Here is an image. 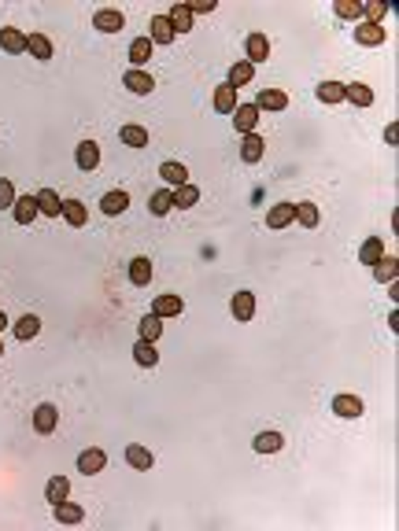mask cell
<instances>
[{
    "label": "cell",
    "mask_w": 399,
    "mask_h": 531,
    "mask_svg": "<svg viewBox=\"0 0 399 531\" xmlns=\"http://www.w3.org/2000/svg\"><path fill=\"white\" fill-rule=\"evenodd\" d=\"M122 26H126V15L115 8H100L93 15V30H100V33H122Z\"/></svg>",
    "instance_id": "6da1fadb"
},
{
    "label": "cell",
    "mask_w": 399,
    "mask_h": 531,
    "mask_svg": "<svg viewBox=\"0 0 399 531\" xmlns=\"http://www.w3.org/2000/svg\"><path fill=\"white\" fill-rule=\"evenodd\" d=\"M333 413L344 417V421H355V417H363V413H366V406H363V398H358V395H337V398H333Z\"/></svg>",
    "instance_id": "7a4b0ae2"
},
{
    "label": "cell",
    "mask_w": 399,
    "mask_h": 531,
    "mask_svg": "<svg viewBox=\"0 0 399 531\" xmlns=\"http://www.w3.org/2000/svg\"><path fill=\"white\" fill-rule=\"evenodd\" d=\"M384 37H389L384 26H377V22H355V41H358V45L377 48V45H384Z\"/></svg>",
    "instance_id": "3957f363"
},
{
    "label": "cell",
    "mask_w": 399,
    "mask_h": 531,
    "mask_svg": "<svg viewBox=\"0 0 399 531\" xmlns=\"http://www.w3.org/2000/svg\"><path fill=\"white\" fill-rule=\"evenodd\" d=\"M233 126H237V133H255V126H259V107H255V103H237Z\"/></svg>",
    "instance_id": "277c9868"
},
{
    "label": "cell",
    "mask_w": 399,
    "mask_h": 531,
    "mask_svg": "<svg viewBox=\"0 0 399 531\" xmlns=\"http://www.w3.org/2000/svg\"><path fill=\"white\" fill-rule=\"evenodd\" d=\"M296 222V203H274L266 211V229H285Z\"/></svg>",
    "instance_id": "5b68a950"
},
{
    "label": "cell",
    "mask_w": 399,
    "mask_h": 531,
    "mask_svg": "<svg viewBox=\"0 0 399 531\" xmlns=\"http://www.w3.org/2000/svg\"><path fill=\"white\" fill-rule=\"evenodd\" d=\"M56 424H59V410H56L52 403H41V406L34 410V428L41 432V435L56 432Z\"/></svg>",
    "instance_id": "8992f818"
},
{
    "label": "cell",
    "mask_w": 399,
    "mask_h": 531,
    "mask_svg": "<svg viewBox=\"0 0 399 531\" xmlns=\"http://www.w3.org/2000/svg\"><path fill=\"white\" fill-rule=\"evenodd\" d=\"M104 465H108V454H104L100 447H93V450H82V454H78V472H85V476L104 472Z\"/></svg>",
    "instance_id": "52a82bcc"
},
{
    "label": "cell",
    "mask_w": 399,
    "mask_h": 531,
    "mask_svg": "<svg viewBox=\"0 0 399 531\" xmlns=\"http://www.w3.org/2000/svg\"><path fill=\"white\" fill-rule=\"evenodd\" d=\"M255 107H259V114H263V111H285V107H289V96L281 93V89H259Z\"/></svg>",
    "instance_id": "ba28073f"
},
{
    "label": "cell",
    "mask_w": 399,
    "mask_h": 531,
    "mask_svg": "<svg viewBox=\"0 0 399 531\" xmlns=\"http://www.w3.org/2000/svg\"><path fill=\"white\" fill-rule=\"evenodd\" d=\"M174 26H171V19H166V15H156V19H152L148 22V41L152 45H171L174 41Z\"/></svg>",
    "instance_id": "9c48e42d"
},
{
    "label": "cell",
    "mask_w": 399,
    "mask_h": 531,
    "mask_svg": "<svg viewBox=\"0 0 399 531\" xmlns=\"http://www.w3.org/2000/svg\"><path fill=\"white\" fill-rule=\"evenodd\" d=\"M122 85L130 89L133 96H148L152 89H156V82H152V74L148 70H126V77H122Z\"/></svg>",
    "instance_id": "30bf717a"
},
{
    "label": "cell",
    "mask_w": 399,
    "mask_h": 531,
    "mask_svg": "<svg viewBox=\"0 0 399 531\" xmlns=\"http://www.w3.org/2000/svg\"><path fill=\"white\" fill-rule=\"evenodd\" d=\"M244 52H248V63H252V67H255V63H266V59H270L266 33H252L248 41H244Z\"/></svg>",
    "instance_id": "8fae6325"
},
{
    "label": "cell",
    "mask_w": 399,
    "mask_h": 531,
    "mask_svg": "<svg viewBox=\"0 0 399 531\" xmlns=\"http://www.w3.org/2000/svg\"><path fill=\"white\" fill-rule=\"evenodd\" d=\"M185 310L182 295H156V303H152V314L156 317H177Z\"/></svg>",
    "instance_id": "7c38bea8"
},
{
    "label": "cell",
    "mask_w": 399,
    "mask_h": 531,
    "mask_svg": "<svg viewBox=\"0 0 399 531\" xmlns=\"http://www.w3.org/2000/svg\"><path fill=\"white\" fill-rule=\"evenodd\" d=\"M263 151H266V140L259 133H244V140H240V159L244 163H259Z\"/></svg>",
    "instance_id": "4fadbf2b"
},
{
    "label": "cell",
    "mask_w": 399,
    "mask_h": 531,
    "mask_svg": "<svg viewBox=\"0 0 399 531\" xmlns=\"http://www.w3.org/2000/svg\"><path fill=\"white\" fill-rule=\"evenodd\" d=\"M11 214H15L19 225H30L34 218L41 214V211H37V196H19L15 203H11Z\"/></svg>",
    "instance_id": "5bb4252c"
},
{
    "label": "cell",
    "mask_w": 399,
    "mask_h": 531,
    "mask_svg": "<svg viewBox=\"0 0 399 531\" xmlns=\"http://www.w3.org/2000/svg\"><path fill=\"white\" fill-rule=\"evenodd\" d=\"M0 48L11 52V56H19V52H27V33L15 30V26H4L0 30Z\"/></svg>",
    "instance_id": "9a60e30c"
},
{
    "label": "cell",
    "mask_w": 399,
    "mask_h": 531,
    "mask_svg": "<svg viewBox=\"0 0 399 531\" xmlns=\"http://www.w3.org/2000/svg\"><path fill=\"white\" fill-rule=\"evenodd\" d=\"M252 77H255V67L248 59H237L233 67H229V77H226V85H233V89H244V85H252Z\"/></svg>",
    "instance_id": "2e32d148"
},
{
    "label": "cell",
    "mask_w": 399,
    "mask_h": 531,
    "mask_svg": "<svg viewBox=\"0 0 399 531\" xmlns=\"http://www.w3.org/2000/svg\"><path fill=\"white\" fill-rule=\"evenodd\" d=\"M215 111H218V114H233V111H237V89H233V85L222 82V85L215 89Z\"/></svg>",
    "instance_id": "e0dca14e"
},
{
    "label": "cell",
    "mask_w": 399,
    "mask_h": 531,
    "mask_svg": "<svg viewBox=\"0 0 399 531\" xmlns=\"http://www.w3.org/2000/svg\"><path fill=\"white\" fill-rule=\"evenodd\" d=\"M126 207H130V192H122V188H115V192H108L104 200H100V211H104L108 218H115V214H122Z\"/></svg>",
    "instance_id": "ac0fdd59"
},
{
    "label": "cell",
    "mask_w": 399,
    "mask_h": 531,
    "mask_svg": "<svg viewBox=\"0 0 399 531\" xmlns=\"http://www.w3.org/2000/svg\"><path fill=\"white\" fill-rule=\"evenodd\" d=\"M229 310H233L237 321H252L255 317V295L252 292H237L233 303H229Z\"/></svg>",
    "instance_id": "d6986e66"
},
{
    "label": "cell",
    "mask_w": 399,
    "mask_h": 531,
    "mask_svg": "<svg viewBox=\"0 0 399 531\" xmlns=\"http://www.w3.org/2000/svg\"><path fill=\"white\" fill-rule=\"evenodd\" d=\"M126 461H130L133 469H140V472H148L152 465H156L152 450H148V447H140V443H130V447H126Z\"/></svg>",
    "instance_id": "ffe728a7"
},
{
    "label": "cell",
    "mask_w": 399,
    "mask_h": 531,
    "mask_svg": "<svg viewBox=\"0 0 399 531\" xmlns=\"http://www.w3.org/2000/svg\"><path fill=\"white\" fill-rule=\"evenodd\" d=\"M344 100H351L355 107H373V89L363 82H351V85H344Z\"/></svg>",
    "instance_id": "44dd1931"
},
{
    "label": "cell",
    "mask_w": 399,
    "mask_h": 531,
    "mask_svg": "<svg viewBox=\"0 0 399 531\" xmlns=\"http://www.w3.org/2000/svg\"><path fill=\"white\" fill-rule=\"evenodd\" d=\"M78 166L85 174L100 166V144H96V140H82V144H78Z\"/></svg>",
    "instance_id": "7402d4cb"
},
{
    "label": "cell",
    "mask_w": 399,
    "mask_h": 531,
    "mask_svg": "<svg viewBox=\"0 0 399 531\" xmlns=\"http://www.w3.org/2000/svg\"><path fill=\"white\" fill-rule=\"evenodd\" d=\"M159 177H163L171 188H182V185H189V170H185L182 163H163V166H159Z\"/></svg>",
    "instance_id": "603a6c76"
},
{
    "label": "cell",
    "mask_w": 399,
    "mask_h": 531,
    "mask_svg": "<svg viewBox=\"0 0 399 531\" xmlns=\"http://www.w3.org/2000/svg\"><path fill=\"white\" fill-rule=\"evenodd\" d=\"M67 495H71V480H67V476H52V480L45 484V498L52 502V506L67 502Z\"/></svg>",
    "instance_id": "cb8c5ba5"
},
{
    "label": "cell",
    "mask_w": 399,
    "mask_h": 531,
    "mask_svg": "<svg viewBox=\"0 0 399 531\" xmlns=\"http://www.w3.org/2000/svg\"><path fill=\"white\" fill-rule=\"evenodd\" d=\"M63 218H67V225L82 229V225L89 222V211H85L82 200H63Z\"/></svg>",
    "instance_id": "d4e9b609"
},
{
    "label": "cell",
    "mask_w": 399,
    "mask_h": 531,
    "mask_svg": "<svg viewBox=\"0 0 399 531\" xmlns=\"http://www.w3.org/2000/svg\"><path fill=\"white\" fill-rule=\"evenodd\" d=\"M27 52H30L34 59L48 63V59H52V41H48L45 33H30V37H27Z\"/></svg>",
    "instance_id": "484cf974"
},
{
    "label": "cell",
    "mask_w": 399,
    "mask_h": 531,
    "mask_svg": "<svg viewBox=\"0 0 399 531\" xmlns=\"http://www.w3.org/2000/svg\"><path fill=\"white\" fill-rule=\"evenodd\" d=\"M252 447L259 450V454H277V450L285 447V435H281V432H259Z\"/></svg>",
    "instance_id": "4316f807"
},
{
    "label": "cell",
    "mask_w": 399,
    "mask_h": 531,
    "mask_svg": "<svg viewBox=\"0 0 399 531\" xmlns=\"http://www.w3.org/2000/svg\"><path fill=\"white\" fill-rule=\"evenodd\" d=\"M148 59H152V41H148V37H133V41H130V63H133V70H140Z\"/></svg>",
    "instance_id": "83f0119b"
},
{
    "label": "cell",
    "mask_w": 399,
    "mask_h": 531,
    "mask_svg": "<svg viewBox=\"0 0 399 531\" xmlns=\"http://www.w3.org/2000/svg\"><path fill=\"white\" fill-rule=\"evenodd\" d=\"M37 211L48 214V218H59V214H63V203H59V196H56L52 188H41V192H37Z\"/></svg>",
    "instance_id": "f1b7e54d"
},
{
    "label": "cell",
    "mask_w": 399,
    "mask_h": 531,
    "mask_svg": "<svg viewBox=\"0 0 399 531\" xmlns=\"http://www.w3.org/2000/svg\"><path fill=\"white\" fill-rule=\"evenodd\" d=\"M152 274H156V269H152V262H148L145 255H140V258H133V262H130V281L137 284V288H148Z\"/></svg>",
    "instance_id": "f546056e"
},
{
    "label": "cell",
    "mask_w": 399,
    "mask_h": 531,
    "mask_svg": "<svg viewBox=\"0 0 399 531\" xmlns=\"http://www.w3.org/2000/svg\"><path fill=\"white\" fill-rule=\"evenodd\" d=\"M133 361H137V366H145V369H152V366H159V351H156V343H148V340H140V343L133 347Z\"/></svg>",
    "instance_id": "4dcf8cb0"
},
{
    "label": "cell",
    "mask_w": 399,
    "mask_h": 531,
    "mask_svg": "<svg viewBox=\"0 0 399 531\" xmlns=\"http://www.w3.org/2000/svg\"><path fill=\"white\" fill-rule=\"evenodd\" d=\"M166 19H171L174 33H189V30H192V11H189V4H174Z\"/></svg>",
    "instance_id": "1f68e13d"
},
{
    "label": "cell",
    "mask_w": 399,
    "mask_h": 531,
    "mask_svg": "<svg viewBox=\"0 0 399 531\" xmlns=\"http://www.w3.org/2000/svg\"><path fill=\"white\" fill-rule=\"evenodd\" d=\"M171 196H174V207H177V211H189V207L200 203V188H196V185H182V188H174Z\"/></svg>",
    "instance_id": "d6a6232c"
},
{
    "label": "cell",
    "mask_w": 399,
    "mask_h": 531,
    "mask_svg": "<svg viewBox=\"0 0 399 531\" xmlns=\"http://www.w3.org/2000/svg\"><path fill=\"white\" fill-rule=\"evenodd\" d=\"M37 332H41V317H34V314H22V317L15 321V336H19L22 343H27V340H34Z\"/></svg>",
    "instance_id": "836d02e7"
},
{
    "label": "cell",
    "mask_w": 399,
    "mask_h": 531,
    "mask_svg": "<svg viewBox=\"0 0 399 531\" xmlns=\"http://www.w3.org/2000/svg\"><path fill=\"white\" fill-rule=\"evenodd\" d=\"M56 521H59V524H82V521H85V509L74 506V502H59V506H56Z\"/></svg>",
    "instance_id": "e575fe53"
},
{
    "label": "cell",
    "mask_w": 399,
    "mask_h": 531,
    "mask_svg": "<svg viewBox=\"0 0 399 531\" xmlns=\"http://www.w3.org/2000/svg\"><path fill=\"white\" fill-rule=\"evenodd\" d=\"M381 255H384V240H381V237H370V240L363 244V251H358V258H363L366 266H377Z\"/></svg>",
    "instance_id": "d590c367"
},
{
    "label": "cell",
    "mask_w": 399,
    "mask_h": 531,
    "mask_svg": "<svg viewBox=\"0 0 399 531\" xmlns=\"http://www.w3.org/2000/svg\"><path fill=\"white\" fill-rule=\"evenodd\" d=\"M119 137H122V144H130V148H148V129H140V126H122Z\"/></svg>",
    "instance_id": "8d00e7d4"
},
{
    "label": "cell",
    "mask_w": 399,
    "mask_h": 531,
    "mask_svg": "<svg viewBox=\"0 0 399 531\" xmlns=\"http://www.w3.org/2000/svg\"><path fill=\"white\" fill-rule=\"evenodd\" d=\"M171 211H174V196H171V188L152 192V214H156V218H166Z\"/></svg>",
    "instance_id": "74e56055"
},
{
    "label": "cell",
    "mask_w": 399,
    "mask_h": 531,
    "mask_svg": "<svg viewBox=\"0 0 399 531\" xmlns=\"http://www.w3.org/2000/svg\"><path fill=\"white\" fill-rule=\"evenodd\" d=\"M296 222H300L303 229H314V225H318V207H314L311 200L296 203Z\"/></svg>",
    "instance_id": "f35d334b"
},
{
    "label": "cell",
    "mask_w": 399,
    "mask_h": 531,
    "mask_svg": "<svg viewBox=\"0 0 399 531\" xmlns=\"http://www.w3.org/2000/svg\"><path fill=\"white\" fill-rule=\"evenodd\" d=\"M137 332H140V340L156 343V340H159V332H163V317L148 314V317H145V321H140V325H137Z\"/></svg>",
    "instance_id": "ab89813d"
},
{
    "label": "cell",
    "mask_w": 399,
    "mask_h": 531,
    "mask_svg": "<svg viewBox=\"0 0 399 531\" xmlns=\"http://www.w3.org/2000/svg\"><path fill=\"white\" fill-rule=\"evenodd\" d=\"M314 93H318L321 103H340V100H344V85H340V82H321Z\"/></svg>",
    "instance_id": "60d3db41"
},
{
    "label": "cell",
    "mask_w": 399,
    "mask_h": 531,
    "mask_svg": "<svg viewBox=\"0 0 399 531\" xmlns=\"http://www.w3.org/2000/svg\"><path fill=\"white\" fill-rule=\"evenodd\" d=\"M333 11H337L340 19H351V22L363 19V4H358V0H337V4H333Z\"/></svg>",
    "instance_id": "b9f144b4"
},
{
    "label": "cell",
    "mask_w": 399,
    "mask_h": 531,
    "mask_svg": "<svg viewBox=\"0 0 399 531\" xmlns=\"http://www.w3.org/2000/svg\"><path fill=\"white\" fill-rule=\"evenodd\" d=\"M373 277H377L381 284H384V281H396V258H392V255H381V262L373 266Z\"/></svg>",
    "instance_id": "7bdbcfd3"
},
{
    "label": "cell",
    "mask_w": 399,
    "mask_h": 531,
    "mask_svg": "<svg viewBox=\"0 0 399 531\" xmlns=\"http://www.w3.org/2000/svg\"><path fill=\"white\" fill-rule=\"evenodd\" d=\"M363 15H366V22L381 26V19L389 15V4H384V0H370V4H363Z\"/></svg>",
    "instance_id": "ee69618b"
},
{
    "label": "cell",
    "mask_w": 399,
    "mask_h": 531,
    "mask_svg": "<svg viewBox=\"0 0 399 531\" xmlns=\"http://www.w3.org/2000/svg\"><path fill=\"white\" fill-rule=\"evenodd\" d=\"M15 203V185L8 177H0V207H11Z\"/></svg>",
    "instance_id": "f6af8a7d"
},
{
    "label": "cell",
    "mask_w": 399,
    "mask_h": 531,
    "mask_svg": "<svg viewBox=\"0 0 399 531\" xmlns=\"http://www.w3.org/2000/svg\"><path fill=\"white\" fill-rule=\"evenodd\" d=\"M215 8H218L215 0H196V4H189V11H192V15H211Z\"/></svg>",
    "instance_id": "bcb514c9"
},
{
    "label": "cell",
    "mask_w": 399,
    "mask_h": 531,
    "mask_svg": "<svg viewBox=\"0 0 399 531\" xmlns=\"http://www.w3.org/2000/svg\"><path fill=\"white\" fill-rule=\"evenodd\" d=\"M8 329V317H4V310H0V332H4Z\"/></svg>",
    "instance_id": "7dc6e473"
},
{
    "label": "cell",
    "mask_w": 399,
    "mask_h": 531,
    "mask_svg": "<svg viewBox=\"0 0 399 531\" xmlns=\"http://www.w3.org/2000/svg\"><path fill=\"white\" fill-rule=\"evenodd\" d=\"M0 358H4V340H0Z\"/></svg>",
    "instance_id": "c3c4849f"
}]
</instances>
